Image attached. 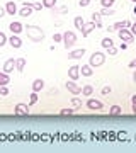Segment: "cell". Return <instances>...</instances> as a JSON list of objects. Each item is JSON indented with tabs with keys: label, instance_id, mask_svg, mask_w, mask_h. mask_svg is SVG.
<instances>
[{
	"label": "cell",
	"instance_id": "23",
	"mask_svg": "<svg viewBox=\"0 0 136 153\" xmlns=\"http://www.w3.org/2000/svg\"><path fill=\"white\" fill-rule=\"evenodd\" d=\"M116 12L112 7H102V10H100V16H114Z\"/></svg>",
	"mask_w": 136,
	"mask_h": 153
},
{
	"label": "cell",
	"instance_id": "18",
	"mask_svg": "<svg viewBox=\"0 0 136 153\" xmlns=\"http://www.w3.org/2000/svg\"><path fill=\"white\" fill-rule=\"evenodd\" d=\"M24 68H26V60H24V58L16 60V70L17 71H24Z\"/></svg>",
	"mask_w": 136,
	"mask_h": 153
},
{
	"label": "cell",
	"instance_id": "43",
	"mask_svg": "<svg viewBox=\"0 0 136 153\" xmlns=\"http://www.w3.org/2000/svg\"><path fill=\"white\" fill-rule=\"evenodd\" d=\"M135 14H136V7H135Z\"/></svg>",
	"mask_w": 136,
	"mask_h": 153
},
{
	"label": "cell",
	"instance_id": "42",
	"mask_svg": "<svg viewBox=\"0 0 136 153\" xmlns=\"http://www.w3.org/2000/svg\"><path fill=\"white\" fill-rule=\"evenodd\" d=\"M133 80H135V83H136V68H135V75H133Z\"/></svg>",
	"mask_w": 136,
	"mask_h": 153
},
{
	"label": "cell",
	"instance_id": "6",
	"mask_svg": "<svg viewBox=\"0 0 136 153\" xmlns=\"http://www.w3.org/2000/svg\"><path fill=\"white\" fill-rule=\"evenodd\" d=\"M95 27H97V26H95V22H94V21H92V22H85V24H83V27L80 29V31H82V36H83V38H87V36L92 33Z\"/></svg>",
	"mask_w": 136,
	"mask_h": 153
},
{
	"label": "cell",
	"instance_id": "30",
	"mask_svg": "<svg viewBox=\"0 0 136 153\" xmlns=\"http://www.w3.org/2000/svg\"><path fill=\"white\" fill-rule=\"evenodd\" d=\"M38 92H33V94H31V105H33V104H36V102H38Z\"/></svg>",
	"mask_w": 136,
	"mask_h": 153
},
{
	"label": "cell",
	"instance_id": "28",
	"mask_svg": "<svg viewBox=\"0 0 136 153\" xmlns=\"http://www.w3.org/2000/svg\"><path fill=\"white\" fill-rule=\"evenodd\" d=\"M73 112H75V109H61V111H60L61 116H71Z\"/></svg>",
	"mask_w": 136,
	"mask_h": 153
},
{
	"label": "cell",
	"instance_id": "27",
	"mask_svg": "<svg viewBox=\"0 0 136 153\" xmlns=\"http://www.w3.org/2000/svg\"><path fill=\"white\" fill-rule=\"evenodd\" d=\"M116 0H100V4H102V7H112L114 5Z\"/></svg>",
	"mask_w": 136,
	"mask_h": 153
},
{
	"label": "cell",
	"instance_id": "34",
	"mask_svg": "<svg viewBox=\"0 0 136 153\" xmlns=\"http://www.w3.org/2000/svg\"><path fill=\"white\" fill-rule=\"evenodd\" d=\"M43 4H39V2H36V4H33V9L34 10H41V9H43Z\"/></svg>",
	"mask_w": 136,
	"mask_h": 153
},
{
	"label": "cell",
	"instance_id": "32",
	"mask_svg": "<svg viewBox=\"0 0 136 153\" xmlns=\"http://www.w3.org/2000/svg\"><path fill=\"white\" fill-rule=\"evenodd\" d=\"M53 41H54V43H60V41H63V34H54Z\"/></svg>",
	"mask_w": 136,
	"mask_h": 153
},
{
	"label": "cell",
	"instance_id": "10",
	"mask_svg": "<svg viewBox=\"0 0 136 153\" xmlns=\"http://www.w3.org/2000/svg\"><path fill=\"white\" fill-rule=\"evenodd\" d=\"M9 29L12 31V34H19V33L24 31V26H22L21 22H10V24H9Z\"/></svg>",
	"mask_w": 136,
	"mask_h": 153
},
{
	"label": "cell",
	"instance_id": "31",
	"mask_svg": "<svg viewBox=\"0 0 136 153\" xmlns=\"http://www.w3.org/2000/svg\"><path fill=\"white\" fill-rule=\"evenodd\" d=\"M7 94H9L7 85H0V95H7Z\"/></svg>",
	"mask_w": 136,
	"mask_h": 153
},
{
	"label": "cell",
	"instance_id": "37",
	"mask_svg": "<svg viewBox=\"0 0 136 153\" xmlns=\"http://www.w3.org/2000/svg\"><path fill=\"white\" fill-rule=\"evenodd\" d=\"M7 14V10H5V7H0V17H4Z\"/></svg>",
	"mask_w": 136,
	"mask_h": 153
},
{
	"label": "cell",
	"instance_id": "15",
	"mask_svg": "<svg viewBox=\"0 0 136 153\" xmlns=\"http://www.w3.org/2000/svg\"><path fill=\"white\" fill-rule=\"evenodd\" d=\"M14 68H16V60H7L5 63H4V71L5 73H10V71H14Z\"/></svg>",
	"mask_w": 136,
	"mask_h": 153
},
{
	"label": "cell",
	"instance_id": "12",
	"mask_svg": "<svg viewBox=\"0 0 136 153\" xmlns=\"http://www.w3.org/2000/svg\"><path fill=\"white\" fill-rule=\"evenodd\" d=\"M9 44H10L12 48H16V49H19L22 46V41L19 38H17V34H12L10 38H9Z\"/></svg>",
	"mask_w": 136,
	"mask_h": 153
},
{
	"label": "cell",
	"instance_id": "19",
	"mask_svg": "<svg viewBox=\"0 0 136 153\" xmlns=\"http://www.w3.org/2000/svg\"><path fill=\"white\" fill-rule=\"evenodd\" d=\"M100 44H102V48H112V46H114V41H112V39L111 38H104L102 41H100Z\"/></svg>",
	"mask_w": 136,
	"mask_h": 153
},
{
	"label": "cell",
	"instance_id": "39",
	"mask_svg": "<svg viewBox=\"0 0 136 153\" xmlns=\"http://www.w3.org/2000/svg\"><path fill=\"white\" fill-rule=\"evenodd\" d=\"M129 68H136V58L133 61H129Z\"/></svg>",
	"mask_w": 136,
	"mask_h": 153
},
{
	"label": "cell",
	"instance_id": "24",
	"mask_svg": "<svg viewBox=\"0 0 136 153\" xmlns=\"http://www.w3.org/2000/svg\"><path fill=\"white\" fill-rule=\"evenodd\" d=\"M82 94H83V95H92V94H94V87H92V85H85V87L82 88Z\"/></svg>",
	"mask_w": 136,
	"mask_h": 153
},
{
	"label": "cell",
	"instance_id": "38",
	"mask_svg": "<svg viewBox=\"0 0 136 153\" xmlns=\"http://www.w3.org/2000/svg\"><path fill=\"white\" fill-rule=\"evenodd\" d=\"M129 31H131V33H133V34L136 36V22H135V24H133V26L129 27Z\"/></svg>",
	"mask_w": 136,
	"mask_h": 153
},
{
	"label": "cell",
	"instance_id": "13",
	"mask_svg": "<svg viewBox=\"0 0 136 153\" xmlns=\"http://www.w3.org/2000/svg\"><path fill=\"white\" fill-rule=\"evenodd\" d=\"M83 55H85V49L80 48V49H73L70 55H68V58H71V60H80Z\"/></svg>",
	"mask_w": 136,
	"mask_h": 153
},
{
	"label": "cell",
	"instance_id": "20",
	"mask_svg": "<svg viewBox=\"0 0 136 153\" xmlns=\"http://www.w3.org/2000/svg\"><path fill=\"white\" fill-rule=\"evenodd\" d=\"M109 114L111 116H121L123 114V109H121L119 105H112V107L109 109Z\"/></svg>",
	"mask_w": 136,
	"mask_h": 153
},
{
	"label": "cell",
	"instance_id": "41",
	"mask_svg": "<svg viewBox=\"0 0 136 153\" xmlns=\"http://www.w3.org/2000/svg\"><path fill=\"white\" fill-rule=\"evenodd\" d=\"M131 102H133V105H136V95H133V99H131Z\"/></svg>",
	"mask_w": 136,
	"mask_h": 153
},
{
	"label": "cell",
	"instance_id": "4",
	"mask_svg": "<svg viewBox=\"0 0 136 153\" xmlns=\"http://www.w3.org/2000/svg\"><path fill=\"white\" fill-rule=\"evenodd\" d=\"M117 34H119V39L121 41H124V43H133L135 41V34L131 33L129 29H119L117 31Z\"/></svg>",
	"mask_w": 136,
	"mask_h": 153
},
{
	"label": "cell",
	"instance_id": "17",
	"mask_svg": "<svg viewBox=\"0 0 136 153\" xmlns=\"http://www.w3.org/2000/svg\"><path fill=\"white\" fill-rule=\"evenodd\" d=\"M10 78H9V73L5 71H0V85H9Z\"/></svg>",
	"mask_w": 136,
	"mask_h": 153
},
{
	"label": "cell",
	"instance_id": "22",
	"mask_svg": "<svg viewBox=\"0 0 136 153\" xmlns=\"http://www.w3.org/2000/svg\"><path fill=\"white\" fill-rule=\"evenodd\" d=\"M73 24H75V27L78 29V31H80V29L83 27V24H85V21H83V19H82V17L78 16V17H75V19H73Z\"/></svg>",
	"mask_w": 136,
	"mask_h": 153
},
{
	"label": "cell",
	"instance_id": "29",
	"mask_svg": "<svg viewBox=\"0 0 136 153\" xmlns=\"http://www.w3.org/2000/svg\"><path fill=\"white\" fill-rule=\"evenodd\" d=\"M7 41H9V39H7V36L4 33H2V31H0V48H2V46H4V44L7 43Z\"/></svg>",
	"mask_w": 136,
	"mask_h": 153
},
{
	"label": "cell",
	"instance_id": "7",
	"mask_svg": "<svg viewBox=\"0 0 136 153\" xmlns=\"http://www.w3.org/2000/svg\"><path fill=\"white\" fill-rule=\"evenodd\" d=\"M14 114L16 116H27L29 114V105L27 104H17L14 107Z\"/></svg>",
	"mask_w": 136,
	"mask_h": 153
},
{
	"label": "cell",
	"instance_id": "26",
	"mask_svg": "<svg viewBox=\"0 0 136 153\" xmlns=\"http://www.w3.org/2000/svg\"><path fill=\"white\" fill-rule=\"evenodd\" d=\"M43 5L48 9H54L56 7V0H43Z\"/></svg>",
	"mask_w": 136,
	"mask_h": 153
},
{
	"label": "cell",
	"instance_id": "1",
	"mask_svg": "<svg viewBox=\"0 0 136 153\" xmlns=\"http://www.w3.org/2000/svg\"><path fill=\"white\" fill-rule=\"evenodd\" d=\"M26 34H27V38L31 39L33 43H41L44 39V31L39 26H26Z\"/></svg>",
	"mask_w": 136,
	"mask_h": 153
},
{
	"label": "cell",
	"instance_id": "35",
	"mask_svg": "<svg viewBox=\"0 0 136 153\" xmlns=\"http://www.w3.org/2000/svg\"><path fill=\"white\" fill-rule=\"evenodd\" d=\"M78 5H80V7H87V5H90V0H80V2H78Z\"/></svg>",
	"mask_w": 136,
	"mask_h": 153
},
{
	"label": "cell",
	"instance_id": "11",
	"mask_svg": "<svg viewBox=\"0 0 136 153\" xmlns=\"http://www.w3.org/2000/svg\"><path fill=\"white\" fill-rule=\"evenodd\" d=\"M5 10L7 14H10V16H16V14H19V10H17V5H16V2H7L5 4Z\"/></svg>",
	"mask_w": 136,
	"mask_h": 153
},
{
	"label": "cell",
	"instance_id": "8",
	"mask_svg": "<svg viewBox=\"0 0 136 153\" xmlns=\"http://www.w3.org/2000/svg\"><path fill=\"white\" fill-rule=\"evenodd\" d=\"M68 76H70V80H78V76H80V66H70L68 68Z\"/></svg>",
	"mask_w": 136,
	"mask_h": 153
},
{
	"label": "cell",
	"instance_id": "40",
	"mask_svg": "<svg viewBox=\"0 0 136 153\" xmlns=\"http://www.w3.org/2000/svg\"><path fill=\"white\" fill-rule=\"evenodd\" d=\"M128 48V43H121V49H126Z\"/></svg>",
	"mask_w": 136,
	"mask_h": 153
},
{
	"label": "cell",
	"instance_id": "16",
	"mask_svg": "<svg viewBox=\"0 0 136 153\" xmlns=\"http://www.w3.org/2000/svg\"><path fill=\"white\" fill-rule=\"evenodd\" d=\"M92 73H94V68L90 65H82L80 66V75H83V76H92Z\"/></svg>",
	"mask_w": 136,
	"mask_h": 153
},
{
	"label": "cell",
	"instance_id": "33",
	"mask_svg": "<svg viewBox=\"0 0 136 153\" xmlns=\"http://www.w3.org/2000/svg\"><path fill=\"white\" fill-rule=\"evenodd\" d=\"M107 55H111V56H114V55H117V49L112 46V48H107Z\"/></svg>",
	"mask_w": 136,
	"mask_h": 153
},
{
	"label": "cell",
	"instance_id": "44",
	"mask_svg": "<svg viewBox=\"0 0 136 153\" xmlns=\"http://www.w3.org/2000/svg\"><path fill=\"white\" fill-rule=\"evenodd\" d=\"M131 2H136V0H131Z\"/></svg>",
	"mask_w": 136,
	"mask_h": 153
},
{
	"label": "cell",
	"instance_id": "21",
	"mask_svg": "<svg viewBox=\"0 0 136 153\" xmlns=\"http://www.w3.org/2000/svg\"><path fill=\"white\" fill-rule=\"evenodd\" d=\"M92 21L95 22L97 27H102V22H100V12H94L92 14Z\"/></svg>",
	"mask_w": 136,
	"mask_h": 153
},
{
	"label": "cell",
	"instance_id": "14",
	"mask_svg": "<svg viewBox=\"0 0 136 153\" xmlns=\"http://www.w3.org/2000/svg\"><path fill=\"white\" fill-rule=\"evenodd\" d=\"M44 88V80L43 78H36L33 82V92H39V90H43Z\"/></svg>",
	"mask_w": 136,
	"mask_h": 153
},
{
	"label": "cell",
	"instance_id": "2",
	"mask_svg": "<svg viewBox=\"0 0 136 153\" xmlns=\"http://www.w3.org/2000/svg\"><path fill=\"white\" fill-rule=\"evenodd\" d=\"M104 61H106V55H104L102 51H95V53L90 56V60H88V65L92 66V68H97V66L104 65Z\"/></svg>",
	"mask_w": 136,
	"mask_h": 153
},
{
	"label": "cell",
	"instance_id": "3",
	"mask_svg": "<svg viewBox=\"0 0 136 153\" xmlns=\"http://www.w3.org/2000/svg\"><path fill=\"white\" fill-rule=\"evenodd\" d=\"M77 43V34L73 33V31H66L65 34H63V46H65L66 49L73 48V44Z\"/></svg>",
	"mask_w": 136,
	"mask_h": 153
},
{
	"label": "cell",
	"instance_id": "9",
	"mask_svg": "<svg viewBox=\"0 0 136 153\" xmlns=\"http://www.w3.org/2000/svg\"><path fill=\"white\" fill-rule=\"evenodd\" d=\"M66 88H68L73 95H80V94H82V88L78 87L75 82H66Z\"/></svg>",
	"mask_w": 136,
	"mask_h": 153
},
{
	"label": "cell",
	"instance_id": "36",
	"mask_svg": "<svg viewBox=\"0 0 136 153\" xmlns=\"http://www.w3.org/2000/svg\"><path fill=\"white\" fill-rule=\"evenodd\" d=\"M102 94H104V95L111 94V87H104V88H102Z\"/></svg>",
	"mask_w": 136,
	"mask_h": 153
},
{
	"label": "cell",
	"instance_id": "25",
	"mask_svg": "<svg viewBox=\"0 0 136 153\" xmlns=\"http://www.w3.org/2000/svg\"><path fill=\"white\" fill-rule=\"evenodd\" d=\"M71 105L75 107V111H77V109H80V107H82V100H80L78 97H77V95H75V97L71 99Z\"/></svg>",
	"mask_w": 136,
	"mask_h": 153
},
{
	"label": "cell",
	"instance_id": "5",
	"mask_svg": "<svg viewBox=\"0 0 136 153\" xmlns=\"http://www.w3.org/2000/svg\"><path fill=\"white\" fill-rule=\"evenodd\" d=\"M87 107L90 111H102L104 104L100 102V100H97V99H88L87 100Z\"/></svg>",
	"mask_w": 136,
	"mask_h": 153
}]
</instances>
